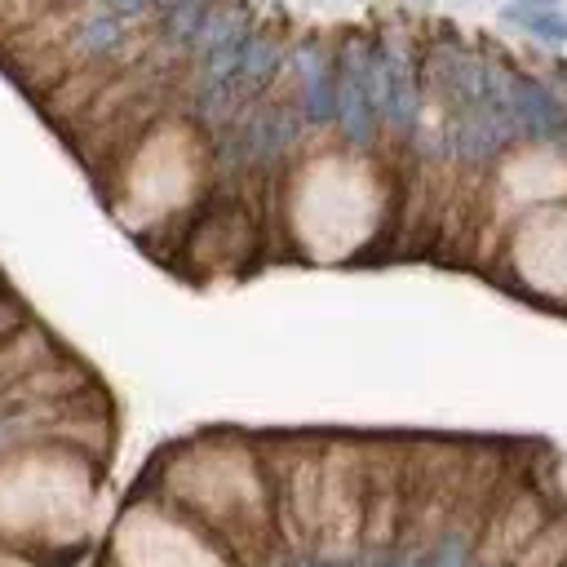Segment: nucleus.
I'll return each mask as SVG.
<instances>
[{"label": "nucleus", "mask_w": 567, "mask_h": 567, "mask_svg": "<svg viewBox=\"0 0 567 567\" xmlns=\"http://www.w3.org/2000/svg\"><path fill=\"white\" fill-rule=\"evenodd\" d=\"M381 106L372 89V44H350L337 58V128L354 151L377 142Z\"/></svg>", "instance_id": "f257e3e1"}, {"label": "nucleus", "mask_w": 567, "mask_h": 567, "mask_svg": "<svg viewBox=\"0 0 567 567\" xmlns=\"http://www.w3.org/2000/svg\"><path fill=\"white\" fill-rule=\"evenodd\" d=\"M372 89H377V106H381V124L399 137H408L421 120V84L416 71L408 62L403 49H394L390 40L372 44Z\"/></svg>", "instance_id": "f03ea898"}, {"label": "nucleus", "mask_w": 567, "mask_h": 567, "mask_svg": "<svg viewBox=\"0 0 567 567\" xmlns=\"http://www.w3.org/2000/svg\"><path fill=\"white\" fill-rule=\"evenodd\" d=\"M505 93H509V115L518 137L527 142H558L567 133V106L563 97L536 80V75H505Z\"/></svg>", "instance_id": "7ed1b4c3"}, {"label": "nucleus", "mask_w": 567, "mask_h": 567, "mask_svg": "<svg viewBox=\"0 0 567 567\" xmlns=\"http://www.w3.org/2000/svg\"><path fill=\"white\" fill-rule=\"evenodd\" d=\"M297 111L310 128L337 124V62H328L315 44L297 53Z\"/></svg>", "instance_id": "20e7f679"}, {"label": "nucleus", "mask_w": 567, "mask_h": 567, "mask_svg": "<svg viewBox=\"0 0 567 567\" xmlns=\"http://www.w3.org/2000/svg\"><path fill=\"white\" fill-rule=\"evenodd\" d=\"M128 40V18L111 13V9H89L75 27H71V53L84 62H102L115 58Z\"/></svg>", "instance_id": "39448f33"}, {"label": "nucleus", "mask_w": 567, "mask_h": 567, "mask_svg": "<svg viewBox=\"0 0 567 567\" xmlns=\"http://www.w3.org/2000/svg\"><path fill=\"white\" fill-rule=\"evenodd\" d=\"M501 22L527 31V35H536V40H545V44H567V13H563V9H545V4H523V0H514V4L501 9Z\"/></svg>", "instance_id": "423d86ee"}, {"label": "nucleus", "mask_w": 567, "mask_h": 567, "mask_svg": "<svg viewBox=\"0 0 567 567\" xmlns=\"http://www.w3.org/2000/svg\"><path fill=\"white\" fill-rule=\"evenodd\" d=\"M421 567H470V536L465 532H443Z\"/></svg>", "instance_id": "0eeeda50"}, {"label": "nucleus", "mask_w": 567, "mask_h": 567, "mask_svg": "<svg viewBox=\"0 0 567 567\" xmlns=\"http://www.w3.org/2000/svg\"><path fill=\"white\" fill-rule=\"evenodd\" d=\"M363 567H421V558H412L408 549H377Z\"/></svg>", "instance_id": "6e6552de"}, {"label": "nucleus", "mask_w": 567, "mask_h": 567, "mask_svg": "<svg viewBox=\"0 0 567 567\" xmlns=\"http://www.w3.org/2000/svg\"><path fill=\"white\" fill-rule=\"evenodd\" d=\"M84 4H93V9H111V13H120V18H137L151 0H84Z\"/></svg>", "instance_id": "1a4fd4ad"}, {"label": "nucleus", "mask_w": 567, "mask_h": 567, "mask_svg": "<svg viewBox=\"0 0 567 567\" xmlns=\"http://www.w3.org/2000/svg\"><path fill=\"white\" fill-rule=\"evenodd\" d=\"M155 9H159V18L164 13H177V9H208V4H217V0H151Z\"/></svg>", "instance_id": "9d476101"}, {"label": "nucleus", "mask_w": 567, "mask_h": 567, "mask_svg": "<svg viewBox=\"0 0 567 567\" xmlns=\"http://www.w3.org/2000/svg\"><path fill=\"white\" fill-rule=\"evenodd\" d=\"M297 567H350V563H341V558H323V554H310V558H301Z\"/></svg>", "instance_id": "9b49d317"}, {"label": "nucleus", "mask_w": 567, "mask_h": 567, "mask_svg": "<svg viewBox=\"0 0 567 567\" xmlns=\"http://www.w3.org/2000/svg\"><path fill=\"white\" fill-rule=\"evenodd\" d=\"M540 4H558V0H540Z\"/></svg>", "instance_id": "f8f14e48"}]
</instances>
